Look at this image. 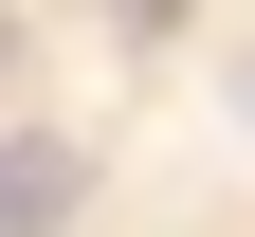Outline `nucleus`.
Segmentation results:
<instances>
[{
	"label": "nucleus",
	"instance_id": "obj_1",
	"mask_svg": "<svg viewBox=\"0 0 255 237\" xmlns=\"http://www.w3.org/2000/svg\"><path fill=\"white\" fill-rule=\"evenodd\" d=\"M73 201H91V146L73 128H18V146H0V237H55Z\"/></svg>",
	"mask_w": 255,
	"mask_h": 237
},
{
	"label": "nucleus",
	"instance_id": "obj_2",
	"mask_svg": "<svg viewBox=\"0 0 255 237\" xmlns=\"http://www.w3.org/2000/svg\"><path fill=\"white\" fill-rule=\"evenodd\" d=\"M110 18H128V37H182V0H110Z\"/></svg>",
	"mask_w": 255,
	"mask_h": 237
}]
</instances>
